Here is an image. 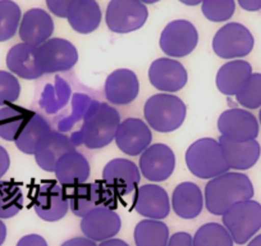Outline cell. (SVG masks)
<instances>
[{
  "label": "cell",
  "mask_w": 261,
  "mask_h": 246,
  "mask_svg": "<svg viewBox=\"0 0 261 246\" xmlns=\"http://www.w3.org/2000/svg\"><path fill=\"white\" fill-rule=\"evenodd\" d=\"M255 190L248 176L227 172L205 186V207L213 215H224L234 204L252 199Z\"/></svg>",
  "instance_id": "cell-1"
},
{
  "label": "cell",
  "mask_w": 261,
  "mask_h": 246,
  "mask_svg": "<svg viewBox=\"0 0 261 246\" xmlns=\"http://www.w3.org/2000/svg\"><path fill=\"white\" fill-rule=\"evenodd\" d=\"M120 115L110 104L92 102L87 108L81 127V140L89 149H101L115 140Z\"/></svg>",
  "instance_id": "cell-2"
},
{
  "label": "cell",
  "mask_w": 261,
  "mask_h": 246,
  "mask_svg": "<svg viewBox=\"0 0 261 246\" xmlns=\"http://www.w3.org/2000/svg\"><path fill=\"white\" fill-rule=\"evenodd\" d=\"M186 164L195 177L213 180L229 172L219 140L204 137L193 142L186 152Z\"/></svg>",
  "instance_id": "cell-3"
},
{
  "label": "cell",
  "mask_w": 261,
  "mask_h": 246,
  "mask_svg": "<svg viewBox=\"0 0 261 246\" xmlns=\"http://www.w3.org/2000/svg\"><path fill=\"white\" fill-rule=\"evenodd\" d=\"M187 114V108L180 97L173 94H156L147 99L144 115L150 129L168 134L179 129Z\"/></svg>",
  "instance_id": "cell-4"
},
{
  "label": "cell",
  "mask_w": 261,
  "mask_h": 246,
  "mask_svg": "<svg viewBox=\"0 0 261 246\" xmlns=\"http://www.w3.org/2000/svg\"><path fill=\"white\" fill-rule=\"evenodd\" d=\"M222 219L233 241L245 245L261 230V204L252 199L237 203L222 215Z\"/></svg>",
  "instance_id": "cell-5"
},
{
  "label": "cell",
  "mask_w": 261,
  "mask_h": 246,
  "mask_svg": "<svg viewBox=\"0 0 261 246\" xmlns=\"http://www.w3.org/2000/svg\"><path fill=\"white\" fill-rule=\"evenodd\" d=\"M69 209L76 217L84 218L97 208H112L115 204V194L104 182L81 183L67 191Z\"/></svg>",
  "instance_id": "cell-6"
},
{
  "label": "cell",
  "mask_w": 261,
  "mask_h": 246,
  "mask_svg": "<svg viewBox=\"0 0 261 246\" xmlns=\"http://www.w3.org/2000/svg\"><path fill=\"white\" fill-rule=\"evenodd\" d=\"M149 12L140 0H110L107 8V26L115 34H129L141 29Z\"/></svg>",
  "instance_id": "cell-7"
},
{
  "label": "cell",
  "mask_w": 261,
  "mask_h": 246,
  "mask_svg": "<svg viewBox=\"0 0 261 246\" xmlns=\"http://www.w3.org/2000/svg\"><path fill=\"white\" fill-rule=\"evenodd\" d=\"M36 57L42 73L71 71L79 62V52L71 41L60 37L47 40L36 46Z\"/></svg>",
  "instance_id": "cell-8"
},
{
  "label": "cell",
  "mask_w": 261,
  "mask_h": 246,
  "mask_svg": "<svg viewBox=\"0 0 261 246\" xmlns=\"http://www.w3.org/2000/svg\"><path fill=\"white\" fill-rule=\"evenodd\" d=\"M255 45L247 27L237 22L224 24L213 39V50L223 59H236L250 54Z\"/></svg>",
  "instance_id": "cell-9"
},
{
  "label": "cell",
  "mask_w": 261,
  "mask_h": 246,
  "mask_svg": "<svg viewBox=\"0 0 261 246\" xmlns=\"http://www.w3.org/2000/svg\"><path fill=\"white\" fill-rule=\"evenodd\" d=\"M199 34L191 22L177 19L165 26L160 35V49L172 58L191 54L197 46Z\"/></svg>",
  "instance_id": "cell-10"
},
{
  "label": "cell",
  "mask_w": 261,
  "mask_h": 246,
  "mask_svg": "<svg viewBox=\"0 0 261 246\" xmlns=\"http://www.w3.org/2000/svg\"><path fill=\"white\" fill-rule=\"evenodd\" d=\"M34 209L42 220H60L69 210L67 191L59 182L41 183L35 194Z\"/></svg>",
  "instance_id": "cell-11"
},
{
  "label": "cell",
  "mask_w": 261,
  "mask_h": 246,
  "mask_svg": "<svg viewBox=\"0 0 261 246\" xmlns=\"http://www.w3.org/2000/svg\"><path fill=\"white\" fill-rule=\"evenodd\" d=\"M102 181L115 196H125L139 187L141 170L132 160L115 158L102 169Z\"/></svg>",
  "instance_id": "cell-12"
},
{
  "label": "cell",
  "mask_w": 261,
  "mask_h": 246,
  "mask_svg": "<svg viewBox=\"0 0 261 246\" xmlns=\"http://www.w3.org/2000/svg\"><path fill=\"white\" fill-rule=\"evenodd\" d=\"M141 175L151 182H163L175 169V154L168 145L152 144L141 154L139 160Z\"/></svg>",
  "instance_id": "cell-13"
},
{
  "label": "cell",
  "mask_w": 261,
  "mask_h": 246,
  "mask_svg": "<svg viewBox=\"0 0 261 246\" xmlns=\"http://www.w3.org/2000/svg\"><path fill=\"white\" fill-rule=\"evenodd\" d=\"M218 130L222 136L237 142L256 140L258 122L255 115L246 109L232 108L224 110L218 119Z\"/></svg>",
  "instance_id": "cell-14"
},
{
  "label": "cell",
  "mask_w": 261,
  "mask_h": 246,
  "mask_svg": "<svg viewBox=\"0 0 261 246\" xmlns=\"http://www.w3.org/2000/svg\"><path fill=\"white\" fill-rule=\"evenodd\" d=\"M150 126L140 118H127L120 122L115 135L118 149L129 157L141 155L151 145Z\"/></svg>",
  "instance_id": "cell-15"
},
{
  "label": "cell",
  "mask_w": 261,
  "mask_h": 246,
  "mask_svg": "<svg viewBox=\"0 0 261 246\" xmlns=\"http://www.w3.org/2000/svg\"><path fill=\"white\" fill-rule=\"evenodd\" d=\"M122 228V220L113 208H97L87 213L81 220V231L92 241H102L114 238Z\"/></svg>",
  "instance_id": "cell-16"
},
{
  "label": "cell",
  "mask_w": 261,
  "mask_h": 246,
  "mask_svg": "<svg viewBox=\"0 0 261 246\" xmlns=\"http://www.w3.org/2000/svg\"><path fill=\"white\" fill-rule=\"evenodd\" d=\"M150 84L162 92H177L187 84V71L182 63L170 58H159L149 68Z\"/></svg>",
  "instance_id": "cell-17"
},
{
  "label": "cell",
  "mask_w": 261,
  "mask_h": 246,
  "mask_svg": "<svg viewBox=\"0 0 261 246\" xmlns=\"http://www.w3.org/2000/svg\"><path fill=\"white\" fill-rule=\"evenodd\" d=\"M168 192L159 185H142L137 189L134 200V209L147 219L162 220L170 213Z\"/></svg>",
  "instance_id": "cell-18"
},
{
  "label": "cell",
  "mask_w": 261,
  "mask_h": 246,
  "mask_svg": "<svg viewBox=\"0 0 261 246\" xmlns=\"http://www.w3.org/2000/svg\"><path fill=\"white\" fill-rule=\"evenodd\" d=\"M105 97L114 105L130 104L140 92V82L136 73L127 68L115 69L105 81Z\"/></svg>",
  "instance_id": "cell-19"
},
{
  "label": "cell",
  "mask_w": 261,
  "mask_h": 246,
  "mask_svg": "<svg viewBox=\"0 0 261 246\" xmlns=\"http://www.w3.org/2000/svg\"><path fill=\"white\" fill-rule=\"evenodd\" d=\"M73 150H76V144L67 135L51 130L37 145L35 160L41 169L46 172H55L58 160Z\"/></svg>",
  "instance_id": "cell-20"
},
{
  "label": "cell",
  "mask_w": 261,
  "mask_h": 246,
  "mask_svg": "<svg viewBox=\"0 0 261 246\" xmlns=\"http://www.w3.org/2000/svg\"><path fill=\"white\" fill-rule=\"evenodd\" d=\"M53 32H54V22L50 14L44 9H30L22 17L19 24V37L24 44L40 46L50 40Z\"/></svg>",
  "instance_id": "cell-21"
},
{
  "label": "cell",
  "mask_w": 261,
  "mask_h": 246,
  "mask_svg": "<svg viewBox=\"0 0 261 246\" xmlns=\"http://www.w3.org/2000/svg\"><path fill=\"white\" fill-rule=\"evenodd\" d=\"M219 142L230 169H250L257 163L261 155V146L256 140L237 142L229 140L228 137L220 136Z\"/></svg>",
  "instance_id": "cell-22"
},
{
  "label": "cell",
  "mask_w": 261,
  "mask_h": 246,
  "mask_svg": "<svg viewBox=\"0 0 261 246\" xmlns=\"http://www.w3.org/2000/svg\"><path fill=\"white\" fill-rule=\"evenodd\" d=\"M90 172L91 168L89 160L81 153L73 150L58 160L54 173L62 186L72 187L86 182L90 177Z\"/></svg>",
  "instance_id": "cell-23"
},
{
  "label": "cell",
  "mask_w": 261,
  "mask_h": 246,
  "mask_svg": "<svg viewBox=\"0 0 261 246\" xmlns=\"http://www.w3.org/2000/svg\"><path fill=\"white\" fill-rule=\"evenodd\" d=\"M170 204L179 218L195 219L204 209V195L196 183L187 181L175 187Z\"/></svg>",
  "instance_id": "cell-24"
},
{
  "label": "cell",
  "mask_w": 261,
  "mask_h": 246,
  "mask_svg": "<svg viewBox=\"0 0 261 246\" xmlns=\"http://www.w3.org/2000/svg\"><path fill=\"white\" fill-rule=\"evenodd\" d=\"M7 67L14 76L24 80H36L42 76L36 57V46L17 44L7 54Z\"/></svg>",
  "instance_id": "cell-25"
},
{
  "label": "cell",
  "mask_w": 261,
  "mask_h": 246,
  "mask_svg": "<svg viewBox=\"0 0 261 246\" xmlns=\"http://www.w3.org/2000/svg\"><path fill=\"white\" fill-rule=\"evenodd\" d=\"M252 75V67L242 59L232 60L220 67L217 75V87L223 95L236 96Z\"/></svg>",
  "instance_id": "cell-26"
},
{
  "label": "cell",
  "mask_w": 261,
  "mask_h": 246,
  "mask_svg": "<svg viewBox=\"0 0 261 246\" xmlns=\"http://www.w3.org/2000/svg\"><path fill=\"white\" fill-rule=\"evenodd\" d=\"M101 17V9L96 0H76L67 19L74 31L87 35L100 26Z\"/></svg>",
  "instance_id": "cell-27"
},
{
  "label": "cell",
  "mask_w": 261,
  "mask_h": 246,
  "mask_svg": "<svg viewBox=\"0 0 261 246\" xmlns=\"http://www.w3.org/2000/svg\"><path fill=\"white\" fill-rule=\"evenodd\" d=\"M50 131H51L50 123L41 114L32 112L31 117L29 118L14 144L17 149L23 154L35 155L39 142Z\"/></svg>",
  "instance_id": "cell-28"
},
{
  "label": "cell",
  "mask_w": 261,
  "mask_h": 246,
  "mask_svg": "<svg viewBox=\"0 0 261 246\" xmlns=\"http://www.w3.org/2000/svg\"><path fill=\"white\" fill-rule=\"evenodd\" d=\"M32 112L9 104L0 108V137L6 141H16Z\"/></svg>",
  "instance_id": "cell-29"
},
{
  "label": "cell",
  "mask_w": 261,
  "mask_h": 246,
  "mask_svg": "<svg viewBox=\"0 0 261 246\" xmlns=\"http://www.w3.org/2000/svg\"><path fill=\"white\" fill-rule=\"evenodd\" d=\"M136 246H168L169 228L162 220L144 219L135 227Z\"/></svg>",
  "instance_id": "cell-30"
},
{
  "label": "cell",
  "mask_w": 261,
  "mask_h": 246,
  "mask_svg": "<svg viewBox=\"0 0 261 246\" xmlns=\"http://www.w3.org/2000/svg\"><path fill=\"white\" fill-rule=\"evenodd\" d=\"M195 246H234L229 231L219 223L202 225L193 236Z\"/></svg>",
  "instance_id": "cell-31"
},
{
  "label": "cell",
  "mask_w": 261,
  "mask_h": 246,
  "mask_svg": "<svg viewBox=\"0 0 261 246\" xmlns=\"http://www.w3.org/2000/svg\"><path fill=\"white\" fill-rule=\"evenodd\" d=\"M23 203V192L18 185L0 181V219H8L18 214Z\"/></svg>",
  "instance_id": "cell-32"
},
{
  "label": "cell",
  "mask_w": 261,
  "mask_h": 246,
  "mask_svg": "<svg viewBox=\"0 0 261 246\" xmlns=\"http://www.w3.org/2000/svg\"><path fill=\"white\" fill-rule=\"evenodd\" d=\"M21 8L13 0H0V42L17 34L21 22Z\"/></svg>",
  "instance_id": "cell-33"
},
{
  "label": "cell",
  "mask_w": 261,
  "mask_h": 246,
  "mask_svg": "<svg viewBox=\"0 0 261 246\" xmlns=\"http://www.w3.org/2000/svg\"><path fill=\"white\" fill-rule=\"evenodd\" d=\"M237 102L246 109L261 107V73H252L242 89L236 95Z\"/></svg>",
  "instance_id": "cell-34"
},
{
  "label": "cell",
  "mask_w": 261,
  "mask_h": 246,
  "mask_svg": "<svg viewBox=\"0 0 261 246\" xmlns=\"http://www.w3.org/2000/svg\"><path fill=\"white\" fill-rule=\"evenodd\" d=\"M201 12L209 21L224 22L233 17L236 12L234 0H204Z\"/></svg>",
  "instance_id": "cell-35"
},
{
  "label": "cell",
  "mask_w": 261,
  "mask_h": 246,
  "mask_svg": "<svg viewBox=\"0 0 261 246\" xmlns=\"http://www.w3.org/2000/svg\"><path fill=\"white\" fill-rule=\"evenodd\" d=\"M21 95L18 79L11 72L0 71V107L13 104Z\"/></svg>",
  "instance_id": "cell-36"
},
{
  "label": "cell",
  "mask_w": 261,
  "mask_h": 246,
  "mask_svg": "<svg viewBox=\"0 0 261 246\" xmlns=\"http://www.w3.org/2000/svg\"><path fill=\"white\" fill-rule=\"evenodd\" d=\"M74 3L76 0H46L49 11L59 18H68V14Z\"/></svg>",
  "instance_id": "cell-37"
},
{
  "label": "cell",
  "mask_w": 261,
  "mask_h": 246,
  "mask_svg": "<svg viewBox=\"0 0 261 246\" xmlns=\"http://www.w3.org/2000/svg\"><path fill=\"white\" fill-rule=\"evenodd\" d=\"M168 246H195L193 237L187 232H177L170 236Z\"/></svg>",
  "instance_id": "cell-38"
},
{
  "label": "cell",
  "mask_w": 261,
  "mask_h": 246,
  "mask_svg": "<svg viewBox=\"0 0 261 246\" xmlns=\"http://www.w3.org/2000/svg\"><path fill=\"white\" fill-rule=\"evenodd\" d=\"M17 246H47V242L42 236L32 233V235L23 236L17 242Z\"/></svg>",
  "instance_id": "cell-39"
},
{
  "label": "cell",
  "mask_w": 261,
  "mask_h": 246,
  "mask_svg": "<svg viewBox=\"0 0 261 246\" xmlns=\"http://www.w3.org/2000/svg\"><path fill=\"white\" fill-rule=\"evenodd\" d=\"M11 165V158H9L8 152L3 146H0V178L3 177L9 169Z\"/></svg>",
  "instance_id": "cell-40"
},
{
  "label": "cell",
  "mask_w": 261,
  "mask_h": 246,
  "mask_svg": "<svg viewBox=\"0 0 261 246\" xmlns=\"http://www.w3.org/2000/svg\"><path fill=\"white\" fill-rule=\"evenodd\" d=\"M60 246H97L96 242L87 237H74L71 240H67Z\"/></svg>",
  "instance_id": "cell-41"
},
{
  "label": "cell",
  "mask_w": 261,
  "mask_h": 246,
  "mask_svg": "<svg viewBox=\"0 0 261 246\" xmlns=\"http://www.w3.org/2000/svg\"><path fill=\"white\" fill-rule=\"evenodd\" d=\"M238 4L247 12H257L261 9V0H238Z\"/></svg>",
  "instance_id": "cell-42"
},
{
  "label": "cell",
  "mask_w": 261,
  "mask_h": 246,
  "mask_svg": "<svg viewBox=\"0 0 261 246\" xmlns=\"http://www.w3.org/2000/svg\"><path fill=\"white\" fill-rule=\"evenodd\" d=\"M97 246H129L125 241L120 240V238H110V240L102 241L100 242V245Z\"/></svg>",
  "instance_id": "cell-43"
},
{
  "label": "cell",
  "mask_w": 261,
  "mask_h": 246,
  "mask_svg": "<svg viewBox=\"0 0 261 246\" xmlns=\"http://www.w3.org/2000/svg\"><path fill=\"white\" fill-rule=\"evenodd\" d=\"M6 238H7V226L4 225L3 220L0 219V246L3 245Z\"/></svg>",
  "instance_id": "cell-44"
},
{
  "label": "cell",
  "mask_w": 261,
  "mask_h": 246,
  "mask_svg": "<svg viewBox=\"0 0 261 246\" xmlns=\"http://www.w3.org/2000/svg\"><path fill=\"white\" fill-rule=\"evenodd\" d=\"M180 3L186 4V6H190V7H193V6H199V4H201L204 0H179Z\"/></svg>",
  "instance_id": "cell-45"
},
{
  "label": "cell",
  "mask_w": 261,
  "mask_h": 246,
  "mask_svg": "<svg viewBox=\"0 0 261 246\" xmlns=\"http://www.w3.org/2000/svg\"><path fill=\"white\" fill-rule=\"evenodd\" d=\"M247 246H261V233L260 235L255 236L253 238H251Z\"/></svg>",
  "instance_id": "cell-46"
},
{
  "label": "cell",
  "mask_w": 261,
  "mask_h": 246,
  "mask_svg": "<svg viewBox=\"0 0 261 246\" xmlns=\"http://www.w3.org/2000/svg\"><path fill=\"white\" fill-rule=\"evenodd\" d=\"M140 2L144 4H154V3H158L159 0H140Z\"/></svg>",
  "instance_id": "cell-47"
},
{
  "label": "cell",
  "mask_w": 261,
  "mask_h": 246,
  "mask_svg": "<svg viewBox=\"0 0 261 246\" xmlns=\"http://www.w3.org/2000/svg\"><path fill=\"white\" fill-rule=\"evenodd\" d=\"M258 120H260V125H261V109H260V113H258Z\"/></svg>",
  "instance_id": "cell-48"
}]
</instances>
